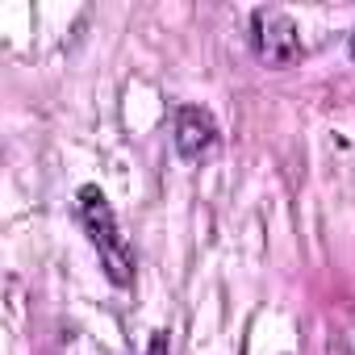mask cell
I'll return each mask as SVG.
<instances>
[{"label":"cell","instance_id":"cell-1","mask_svg":"<svg viewBox=\"0 0 355 355\" xmlns=\"http://www.w3.org/2000/svg\"><path fill=\"white\" fill-rule=\"evenodd\" d=\"M80 222H84L88 239H92L96 255H101L105 276H109L117 288H130V284H134V251H130V243H125L121 230H117V214H113L109 197H105L96 184H84V189H80Z\"/></svg>","mask_w":355,"mask_h":355},{"label":"cell","instance_id":"cell-2","mask_svg":"<svg viewBox=\"0 0 355 355\" xmlns=\"http://www.w3.org/2000/svg\"><path fill=\"white\" fill-rule=\"evenodd\" d=\"M251 46L268 67H288L301 59V34L284 9H255L251 13Z\"/></svg>","mask_w":355,"mask_h":355},{"label":"cell","instance_id":"cell-3","mask_svg":"<svg viewBox=\"0 0 355 355\" xmlns=\"http://www.w3.org/2000/svg\"><path fill=\"white\" fill-rule=\"evenodd\" d=\"M218 146V121L201 105H180L175 109V150L189 163H201Z\"/></svg>","mask_w":355,"mask_h":355},{"label":"cell","instance_id":"cell-4","mask_svg":"<svg viewBox=\"0 0 355 355\" xmlns=\"http://www.w3.org/2000/svg\"><path fill=\"white\" fill-rule=\"evenodd\" d=\"M146 355H171V338H167V330H155V338H150V351Z\"/></svg>","mask_w":355,"mask_h":355},{"label":"cell","instance_id":"cell-5","mask_svg":"<svg viewBox=\"0 0 355 355\" xmlns=\"http://www.w3.org/2000/svg\"><path fill=\"white\" fill-rule=\"evenodd\" d=\"M351 59H355V34H351Z\"/></svg>","mask_w":355,"mask_h":355}]
</instances>
